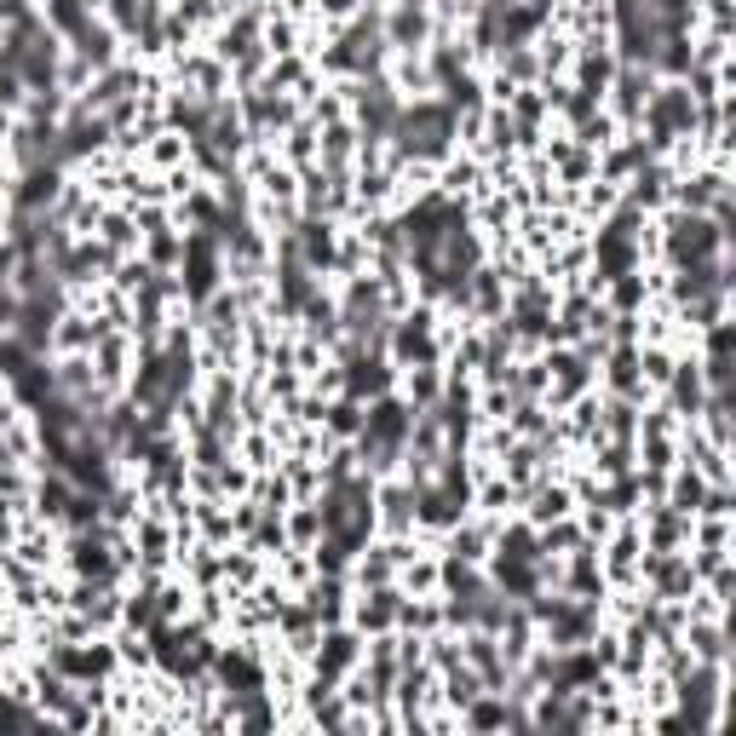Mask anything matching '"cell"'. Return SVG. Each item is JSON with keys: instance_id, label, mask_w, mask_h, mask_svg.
<instances>
[{"instance_id": "obj_1", "label": "cell", "mask_w": 736, "mask_h": 736, "mask_svg": "<svg viewBox=\"0 0 736 736\" xmlns=\"http://www.w3.org/2000/svg\"><path fill=\"white\" fill-rule=\"evenodd\" d=\"M409 133H420V138H409V144L437 150V144H443V133H449V115H443V110H420V115H409Z\"/></svg>"}]
</instances>
